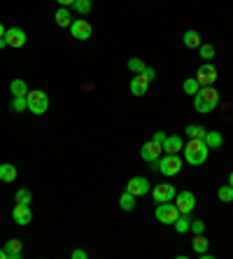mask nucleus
I'll return each instance as SVG.
<instances>
[{
    "label": "nucleus",
    "instance_id": "obj_18",
    "mask_svg": "<svg viewBox=\"0 0 233 259\" xmlns=\"http://www.w3.org/2000/svg\"><path fill=\"white\" fill-rule=\"evenodd\" d=\"M182 42H184L187 49H198L201 47V33L198 30H184V35H182Z\"/></svg>",
    "mask_w": 233,
    "mask_h": 259
},
{
    "label": "nucleus",
    "instance_id": "obj_11",
    "mask_svg": "<svg viewBox=\"0 0 233 259\" xmlns=\"http://www.w3.org/2000/svg\"><path fill=\"white\" fill-rule=\"evenodd\" d=\"M91 33H94V28H91V24L86 21V19H72L70 24V35L75 37V40H89Z\"/></svg>",
    "mask_w": 233,
    "mask_h": 259
},
{
    "label": "nucleus",
    "instance_id": "obj_22",
    "mask_svg": "<svg viewBox=\"0 0 233 259\" xmlns=\"http://www.w3.org/2000/svg\"><path fill=\"white\" fill-rule=\"evenodd\" d=\"M184 133H187V138L203 140V138H205V133H208V128H205V126H201V124H187Z\"/></svg>",
    "mask_w": 233,
    "mask_h": 259
},
{
    "label": "nucleus",
    "instance_id": "obj_32",
    "mask_svg": "<svg viewBox=\"0 0 233 259\" xmlns=\"http://www.w3.org/2000/svg\"><path fill=\"white\" fill-rule=\"evenodd\" d=\"M12 110L14 112H26V110H28L26 96H12Z\"/></svg>",
    "mask_w": 233,
    "mask_h": 259
},
{
    "label": "nucleus",
    "instance_id": "obj_16",
    "mask_svg": "<svg viewBox=\"0 0 233 259\" xmlns=\"http://www.w3.org/2000/svg\"><path fill=\"white\" fill-rule=\"evenodd\" d=\"M5 252H7V259H21L24 257V243L19 238H10L5 243Z\"/></svg>",
    "mask_w": 233,
    "mask_h": 259
},
{
    "label": "nucleus",
    "instance_id": "obj_8",
    "mask_svg": "<svg viewBox=\"0 0 233 259\" xmlns=\"http://www.w3.org/2000/svg\"><path fill=\"white\" fill-rule=\"evenodd\" d=\"M150 194L154 203H168V201H175L177 189L173 185H168V182H161V185H154V189H150Z\"/></svg>",
    "mask_w": 233,
    "mask_h": 259
},
{
    "label": "nucleus",
    "instance_id": "obj_26",
    "mask_svg": "<svg viewBox=\"0 0 233 259\" xmlns=\"http://www.w3.org/2000/svg\"><path fill=\"white\" fill-rule=\"evenodd\" d=\"M30 201H33V194H30V189H26V187H19L17 192H14V203L30 205Z\"/></svg>",
    "mask_w": 233,
    "mask_h": 259
},
{
    "label": "nucleus",
    "instance_id": "obj_34",
    "mask_svg": "<svg viewBox=\"0 0 233 259\" xmlns=\"http://www.w3.org/2000/svg\"><path fill=\"white\" fill-rule=\"evenodd\" d=\"M143 75H145L147 79H150V82H152V79H156V70H154V68H150V66H147V68L143 70Z\"/></svg>",
    "mask_w": 233,
    "mask_h": 259
},
{
    "label": "nucleus",
    "instance_id": "obj_31",
    "mask_svg": "<svg viewBox=\"0 0 233 259\" xmlns=\"http://www.w3.org/2000/svg\"><path fill=\"white\" fill-rule=\"evenodd\" d=\"M91 0H75V3H72V10H75V12L77 14H89L91 12Z\"/></svg>",
    "mask_w": 233,
    "mask_h": 259
},
{
    "label": "nucleus",
    "instance_id": "obj_40",
    "mask_svg": "<svg viewBox=\"0 0 233 259\" xmlns=\"http://www.w3.org/2000/svg\"><path fill=\"white\" fill-rule=\"evenodd\" d=\"M5 30H7V28H5V26H3V24H0V37L5 35Z\"/></svg>",
    "mask_w": 233,
    "mask_h": 259
},
{
    "label": "nucleus",
    "instance_id": "obj_20",
    "mask_svg": "<svg viewBox=\"0 0 233 259\" xmlns=\"http://www.w3.org/2000/svg\"><path fill=\"white\" fill-rule=\"evenodd\" d=\"M192 250H194L196 254L208 252V250H210V241L205 238V234H194V238H192Z\"/></svg>",
    "mask_w": 233,
    "mask_h": 259
},
{
    "label": "nucleus",
    "instance_id": "obj_4",
    "mask_svg": "<svg viewBox=\"0 0 233 259\" xmlns=\"http://www.w3.org/2000/svg\"><path fill=\"white\" fill-rule=\"evenodd\" d=\"M26 101H28V112H33V115H37V117L44 115V112L49 110V96L42 89L28 91Z\"/></svg>",
    "mask_w": 233,
    "mask_h": 259
},
{
    "label": "nucleus",
    "instance_id": "obj_9",
    "mask_svg": "<svg viewBox=\"0 0 233 259\" xmlns=\"http://www.w3.org/2000/svg\"><path fill=\"white\" fill-rule=\"evenodd\" d=\"M175 205L182 215H192V210L196 208V196L189 189H182V192L175 194Z\"/></svg>",
    "mask_w": 233,
    "mask_h": 259
},
{
    "label": "nucleus",
    "instance_id": "obj_14",
    "mask_svg": "<svg viewBox=\"0 0 233 259\" xmlns=\"http://www.w3.org/2000/svg\"><path fill=\"white\" fill-rule=\"evenodd\" d=\"M128 89H131V94H133V96H137V98L145 96V94H147V89H150V79L145 77L143 72H140V75H133Z\"/></svg>",
    "mask_w": 233,
    "mask_h": 259
},
{
    "label": "nucleus",
    "instance_id": "obj_33",
    "mask_svg": "<svg viewBox=\"0 0 233 259\" xmlns=\"http://www.w3.org/2000/svg\"><path fill=\"white\" fill-rule=\"evenodd\" d=\"M189 231H192V234H205V222L203 220H194L192 227H189Z\"/></svg>",
    "mask_w": 233,
    "mask_h": 259
},
{
    "label": "nucleus",
    "instance_id": "obj_17",
    "mask_svg": "<svg viewBox=\"0 0 233 259\" xmlns=\"http://www.w3.org/2000/svg\"><path fill=\"white\" fill-rule=\"evenodd\" d=\"M54 21L59 28H70L72 24V14H70V7H59L54 14Z\"/></svg>",
    "mask_w": 233,
    "mask_h": 259
},
{
    "label": "nucleus",
    "instance_id": "obj_10",
    "mask_svg": "<svg viewBox=\"0 0 233 259\" xmlns=\"http://www.w3.org/2000/svg\"><path fill=\"white\" fill-rule=\"evenodd\" d=\"M152 189V182L145 178V175H135V178H131V180L126 182V192H131L133 196H145V194H150Z\"/></svg>",
    "mask_w": 233,
    "mask_h": 259
},
{
    "label": "nucleus",
    "instance_id": "obj_35",
    "mask_svg": "<svg viewBox=\"0 0 233 259\" xmlns=\"http://www.w3.org/2000/svg\"><path fill=\"white\" fill-rule=\"evenodd\" d=\"M70 257H72V259H86V257H89V254L84 252V250H72V252H70Z\"/></svg>",
    "mask_w": 233,
    "mask_h": 259
},
{
    "label": "nucleus",
    "instance_id": "obj_30",
    "mask_svg": "<svg viewBox=\"0 0 233 259\" xmlns=\"http://www.w3.org/2000/svg\"><path fill=\"white\" fill-rule=\"evenodd\" d=\"M217 199L224 201V203H233V187L231 185H224V187L217 189Z\"/></svg>",
    "mask_w": 233,
    "mask_h": 259
},
{
    "label": "nucleus",
    "instance_id": "obj_29",
    "mask_svg": "<svg viewBox=\"0 0 233 259\" xmlns=\"http://www.w3.org/2000/svg\"><path fill=\"white\" fill-rule=\"evenodd\" d=\"M182 89H184V94H189V96H196L198 91H201V84H198L196 77H189V79H184Z\"/></svg>",
    "mask_w": 233,
    "mask_h": 259
},
{
    "label": "nucleus",
    "instance_id": "obj_41",
    "mask_svg": "<svg viewBox=\"0 0 233 259\" xmlns=\"http://www.w3.org/2000/svg\"><path fill=\"white\" fill-rule=\"evenodd\" d=\"M228 185L233 187V170H231V175H228Z\"/></svg>",
    "mask_w": 233,
    "mask_h": 259
},
{
    "label": "nucleus",
    "instance_id": "obj_24",
    "mask_svg": "<svg viewBox=\"0 0 233 259\" xmlns=\"http://www.w3.org/2000/svg\"><path fill=\"white\" fill-rule=\"evenodd\" d=\"M119 208L124 212H131V210H135V196H133L131 192H124L119 196Z\"/></svg>",
    "mask_w": 233,
    "mask_h": 259
},
{
    "label": "nucleus",
    "instance_id": "obj_23",
    "mask_svg": "<svg viewBox=\"0 0 233 259\" xmlns=\"http://www.w3.org/2000/svg\"><path fill=\"white\" fill-rule=\"evenodd\" d=\"M28 84H26L24 79H12L10 82V94L12 96H28Z\"/></svg>",
    "mask_w": 233,
    "mask_h": 259
},
{
    "label": "nucleus",
    "instance_id": "obj_37",
    "mask_svg": "<svg viewBox=\"0 0 233 259\" xmlns=\"http://www.w3.org/2000/svg\"><path fill=\"white\" fill-rule=\"evenodd\" d=\"M56 3H59V7H72L75 0H56Z\"/></svg>",
    "mask_w": 233,
    "mask_h": 259
},
{
    "label": "nucleus",
    "instance_id": "obj_6",
    "mask_svg": "<svg viewBox=\"0 0 233 259\" xmlns=\"http://www.w3.org/2000/svg\"><path fill=\"white\" fill-rule=\"evenodd\" d=\"M217 77H219V72H217V68L212 66V61H205L203 66L196 70V79L201 87H215Z\"/></svg>",
    "mask_w": 233,
    "mask_h": 259
},
{
    "label": "nucleus",
    "instance_id": "obj_15",
    "mask_svg": "<svg viewBox=\"0 0 233 259\" xmlns=\"http://www.w3.org/2000/svg\"><path fill=\"white\" fill-rule=\"evenodd\" d=\"M182 147H184V143L179 136H166V140H163V154H179Z\"/></svg>",
    "mask_w": 233,
    "mask_h": 259
},
{
    "label": "nucleus",
    "instance_id": "obj_21",
    "mask_svg": "<svg viewBox=\"0 0 233 259\" xmlns=\"http://www.w3.org/2000/svg\"><path fill=\"white\" fill-rule=\"evenodd\" d=\"M203 140H205V145H208L210 150H219L221 145H224V136H221L219 131H208Z\"/></svg>",
    "mask_w": 233,
    "mask_h": 259
},
{
    "label": "nucleus",
    "instance_id": "obj_19",
    "mask_svg": "<svg viewBox=\"0 0 233 259\" xmlns=\"http://www.w3.org/2000/svg\"><path fill=\"white\" fill-rule=\"evenodd\" d=\"M17 175H19V170L14 163H0V180L3 182H14Z\"/></svg>",
    "mask_w": 233,
    "mask_h": 259
},
{
    "label": "nucleus",
    "instance_id": "obj_38",
    "mask_svg": "<svg viewBox=\"0 0 233 259\" xmlns=\"http://www.w3.org/2000/svg\"><path fill=\"white\" fill-rule=\"evenodd\" d=\"M7 47V42H5V35H3V37H0V49H5Z\"/></svg>",
    "mask_w": 233,
    "mask_h": 259
},
{
    "label": "nucleus",
    "instance_id": "obj_2",
    "mask_svg": "<svg viewBox=\"0 0 233 259\" xmlns=\"http://www.w3.org/2000/svg\"><path fill=\"white\" fill-rule=\"evenodd\" d=\"M184 152V161L189 166H203L208 161V154H210V147L205 145V140H196V138H189V143L182 147Z\"/></svg>",
    "mask_w": 233,
    "mask_h": 259
},
{
    "label": "nucleus",
    "instance_id": "obj_1",
    "mask_svg": "<svg viewBox=\"0 0 233 259\" xmlns=\"http://www.w3.org/2000/svg\"><path fill=\"white\" fill-rule=\"evenodd\" d=\"M217 105H219V91L215 87H201V91L194 96V110H196L198 115L215 112Z\"/></svg>",
    "mask_w": 233,
    "mask_h": 259
},
{
    "label": "nucleus",
    "instance_id": "obj_36",
    "mask_svg": "<svg viewBox=\"0 0 233 259\" xmlns=\"http://www.w3.org/2000/svg\"><path fill=\"white\" fill-rule=\"evenodd\" d=\"M152 140H156V143H161V145H163V140H166V133H163V131H156V133H154V138H152Z\"/></svg>",
    "mask_w": 233,
    "mask_h": 259
},
{
    "label": "nucleus",
    "instance_id": "obj_28",
    "mask_svg": "<svg viewBox=\"0 0 233 259\" xmlns=\"http://www.w3.org/2000/svg\"><path fill=\"white\" fill-rule=\"evenodd\" d=\"M126 66H128V70H131L133 75H140V72H143L145 68H147V63H145L143 59H137V56H133V59H128V63H126Z\"/></svg>",
    "mask_w": 233,
    "mask_h": 259
},
{
    "label": "nucleus",
    "instance_id": "obj_5",
    "mask_svg": "<svg viewBox=\"0 0 233 259\" xmlns=\"http://www.w3.org/2000/svg\"><path fill=\"white\" fill-rule=\"evenodd\" d=\"M154 217L161 224H173L175 220L179 217V210H177V205H175L173 201H168V203H156Z\"/></svg>",
    "mask_w": 233,
    "mask_h": 259
},
{
    "label": "nucleus",
    "instance_id": "obj_13",
    "mask_svg": "<svg viewBox=\"0 0 233 259\" xmlns=\"http://www.w3.org/2000/svg\"><path fill=\"white\" fill-rule=\"evenodd\" d=\"M26 33H24V28H17V26H12V28H7L5 30V42H7V47H12V49H19V47H24L26 45Z\"/></svg>",
    "mask_w": 233,
    "mask_h": 259
},
{
    "label": "nucleus",
    "instance_id": "obj_27",
    "mask_svg": "<svg viewBox=\"0 0 233 259\" xmlns=\"http://www.w3.org/2000/svg\"><path fill=\"white\" fill-rule=\"evenodd\" d=\"M198 54H201V59H203V61H212V59H215V45L201 42V47H198Z\"/></svg>",
    "mask_w": 233,
    "mask_h": 259
},
{
    "label": "nucleus",
    "instance_id": "obj_3",
    "mask_svg": "<svg viewBox=\"0 0 233 259\" xmlns=\"http://www.w3.org/2000/svg\"><path fill=\"white\" fill-rule=\"evenodd\" d=\"M159 173L166 175V178H175L179 175L182 166H184V159H179V154H161V159L154 163Z\"/></svg>",
    "mask_w": 233,
    "mask_h": 259
},
{
    "label": "nucleus",
    "instance_id": "obj_25",
    "mask_svg": "<svg viewBox=\"0 0 233 259\" xmlns=\"http://www.w3.org/2000/svg\"><path fill=\"white\" fill-rule=\"evenodd\" d=\"M173 227H175V231H177V234H187V231H189V227H192V220H189V215H182V212H179V217L173 222Z\"/></svg>",
    "mask_w": 233,
    "mask_h": 259
},
{
    "label": "nucleus",
    "instance_id": "obj_12",
    "mask_svg": "<svg viewBox=\"0 0 233 259\" xmlns=\"http://www.w3.org/2000/svg\"><path fill=\"white\" fill-rule=\"evenodd\" d=\"M12 220L17 227H28V224L33 222V210H30V205L17 203L12 208Z\"/></svg>",
    "mask_w": 233,
    "mask_h": 259
},
{
    "label": "nucleus",
    "instance_id": "obj_7",
    "mask_svg": "<svg viewBox=\"0 0 233 259\" xmlns=\"http://www.w3.org/2000/svg\"><path fill=\"white\" fill-rule=\"evenodd\" d=\"M161 154H163V145L156 143V140H147V143L140 147V157H143V161L152 163V166L161 159Z\"/></svg>",
    "mask_w": 233,
    "mask_h": 259
},
{
    "label": "nucleus",
    "instance_id": "obj_39",
    "mask_svg": "<svg viewBox=\"0 0 233 259\" xmlns=\"http://www.w3.org/2000/svg\"><path fill=\"white\" fill-rule=\"evenodd\" d=\"M0 259H7V252H5V247L0 250Z\"/></svg>",
    "mask_w": 233,
    "mask_h": 259
}]
</instances>
